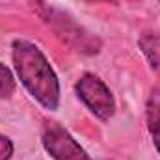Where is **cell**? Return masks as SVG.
I'll list each match as a JSON object with an SVG mask.
<instances>
[{
  "instance_id": "6da1fadb",
  "label": "cell",
  "mask_w": 160,
  "mask_h": 160,
  "mask_svg": "<svg viewBox=\"0 0 160 160\" xmlns=\"http://www.w3.org/2000/svg\"><path fill=\"white\" fill-rule=\"evenodd\" d=\"M13 65L24 88L47 110H56L60 102V84L48 60L26 39L13 43Z\"/></svg>"
},
{
  "instance_id": "7a4b0ae2",
  "label": "cell",
  "mask_w": 160,
  "mask_h": 160,
  "mask_svg": "<svg viewBox=\"0 0 160 160\" xmlns=\"http://www.w3.org/2000/svg\"><path fill=\"white\" fill-rule=\"evenodd\" d=\"M38 13L45 21V24H48L50 30L63 43H67L73 50H77L80 54H97L101 50V39L89 34L67 13L52 6H47L43 2H38Z\"/></svg>"
},
{
  "instance_id": "3957f363",
  "label": "cell",
  "mask_w": 160,
  "mask_h": 160,
  "mask_svg": "<svg viewBox=\"0 0 160 160\" xmlns=\"http://www.w3.org/2000/svg\"><path fill=\"white\" fill-rule=\"evenodd\" d=\"M77 95L80 101L99 118V119H110L116 112V101L112 91L106 88V84L95 75H84L75 86Z\"/></svg>"
},
{
  "instance_id": "277c9868",
  "label": "cell",
  "mask_w": 160,
  "mask_h": 160,
  "mask_svg": "<svg viewBox=\"0 0 160 160\" xmlns=\"http://www.w3.org/2000/svg\"><path fill=\"white\" fill-rule=\"evenodd\" d=\"M41 142L54 160H91L78 142L58 123H45Z\"/></svg>"
},
{
  "instance_id": "5b68a950",
  "label": "cell",
  "mask_w": 160,
  "mask_h": 160,
  "mask_svg": "<svg viewBox=\"0 0 160 160\" xmlns=\"http://www.w3.org/2000/svg\"><path fill=\"white\" fill-rule=\"evenodd\" d=\"M149 65L160 75V34H145L138 41Z\"/></svg>"
},
{
  "instance_id": "8992f818",
  "label": "cell",
  "mask_w": 160,
  "mask_h": 160,
  "mask_svg": "<svg viewBox=\"0 0 160 160\" xmlns=\"http://www.w3.org/2000/svg\"><path fill=\"white\" fill-rule=\"evenodd\" d=\"M147 127L153 138V143L160 153V97L158 93H153L147 104Z\"/></svg>"
},
{
  "instance_id": "52a82bcc",
  "label": "cell",
  "mask_w": 160,
  "mask_h": 160,
  "mask_svg": "<svg viewBox=\"0 0 160 160\" xmlns=\"http://www.w3.org/2000/svg\"><path fill=\"white\" fill-rule=\"evenodd\" d=\"M15 91V78L11 71L0 63V99H8Z\"/></svg>"
},
{
  "instance_id": "ba28073f",
  "label": "cell",
  "mask_w": 160,
  "mask_h": 160,
  "mask_svg": "<svg viewBox=\"0 0 160 160\" xmlns=\"http://www.w3.org/2000/svg\"><path fill=\"white\" fill-rule=\"evenodd\" d=\"M11 155H13V143L9 142V138L0 134V160H9Z\"/></svg>"
},
{
  "instance_id": "9c48e42d",
  "label": "cell",
  "mask_w": 160,
  "mask_h": 160,
  "mask_svg": "<svg viewBox=\"0 0 160 160\" xmlns=\"http://www.w3.org/2000/svg\"><path fill=\"white\" fill-rule=\"evenodd\" d=\"M89 2H106V4H116L118 0H89Z\"/></svg>"
}]
</instances>
